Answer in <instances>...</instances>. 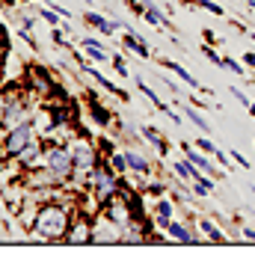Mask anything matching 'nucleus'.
Listing matches in <instances>:
<instances>
[{"label": "nucleus", "instance_id": "f257e3e1", "mask_svg": "<svg viewBox=\"0 0 255 261\" xmlns=\"http://www.w3.org/2000/svg\"><path fill=\"white\" fill-rule=\"evenodd\" d=\"M74 214H78V199H71V202H42L39 214H36V223L27 231L30 244H63Z\"/></svg>", "mask_w": 255, "mask_h": 261}, {"label": "nucleus", "instance_id": "f03ea898", "mask_svg": "<svg viewBox=\"0 0 255 261\" xmlns=\"http://www.w3.org/2000/svg\"><path fill=\"white\" fill-rule=\"evenodd\" d=\"M68 148H71V161H74V169H71V181H68V187L71 190H80V187H86L89 184V175H92V169H95V163L104 158L101 151H98V143L89 137V134H83L78 130L71 140H68Z\"/></svg>", "mask_w": 255, "mask_h": 261}, {"label": "nucleus", "instance_id": "7ed1b4c3", "mask_svg": "<svg viewBox=\"0 0 255 261\" xmlns=\"http://www.w3.org/2000/svg\"><path fill=\"white\" fill-rule=\"evenodd\" d=\"M42 166L54 175V181H57L60 187H68V181H71V169H74V161H71V148H68V143H45V158H42Z\"/></svg>", "mask_w": 255, "mask_h": 261}, {"label": "nucleus", "instance_id": "20e7f679", "mask_svg": "<svg viewBox=\"0 0 255 261\" xmlns=\"http://www.w3.org/2000/svg\"><path fill=\"white\" fill-rule=\"evenodd\" d=\"M86 187H92L104 205L110 202L113 196H119V172L110 166V158H101V161L95 163V169H92Z\"/></svg>", "mask_w": 255, "mask_h": 261}, {"label": "nucleus", "instance_id": "39448f33", "mask_svg": "<svg viewBox=\"0 0 255 261\" xmlns=\"http://www.w3.org/2000/svg\"><path fill=\"white\" fill-rule=\"evenodd\" d=\"M33 140H36V125H33V116H30V119L21 122L18 128L3 134V140H0V161H12L24 146H30Z\"/></svg>", "mask_w": 255, "mask_h": 261}, {"label": "nucleus", "instance_id": "423d86ee", "mask_svg": "<svg viewBox=\"0 0 255 261\" xmlns=\"http://www.w3.org/2000/svg\"><path fill=\"white\" fill-rule=\"evenodd\" d=\"M27 83H30V89H36V92H39V98L65 95V89L54 81V74H50L45 65H27ZM65 98H68V95H65Z\"/></svg>", "mask_w": 255, "mask_h": 261}, {"label": "nucleus", "instance_id": "0eeeda50", "mask_svg": "<svg viewBox=\"0 0 255 261\" xmlns=\"http://www.w3.org/2000/svg\"><path fill=\"white\" fill-rule=\"evenodd\" d=\"M92 220H95V217L78 211V214H74V220H71V226H68V231H65L63 244H68V246H86V244H92Z\"/></svg>", "mask_w": 255, "mask_h": 261}, {"label": "nucleus", "instance_id": "6e6552de", "mask_svg": "<svg viewBox=\"0 0 255 261\" xmlns=\"http://www.w3.org/2000/svg\"><path fill=\"white\" fill-rule=\"evenodd\" d=\"M92 244H122V226H116L107 214H95V220H92Z\"/></svg>", "mask_w": 255, "mask_h": 261}, {"label": "nucleus", "instance_id": "1a4fd4ad", "mask_svg": "<svg viewBox=\"0 0 255 261\" xmlns=\"http://www.w3.org/2000/svg\"><path fill=\"white\" fill-rule=\"evenodd\" d=\"M42 158H45V143H42V137H36L30 146H24L12 158V166H15L18 172H30L36 166H42Z\"/></svg>", "mask_w": 255, "mask_h": 261}, {"label": "nucleus", "instance_id": "9d476101", "mask_svg": "<svg viewBox=\"0 0 255 261\" xmlns=\"http://www.w3.org/2000/svg\"><path fill=\"white\" fill-rule=\"evenodd\" d=\"M80 71H83V74H89V77H92V81H95L98 86H101V89H104V92H110V95H116L119 101H128V98H131V95L125 92V89H122V86H116V83H113L110 77H107V74H101V71L95 68V63H92L89 57H86V60L80 63Z\"/></svg>", "mask_w": 255, "mask_h": 261}, {"label": "nucleus", "instance_id": "9b49d317", "mask_svg": "<svg viewBox=\"0 0 255 261\" xmlns=\"http://www.w3.org/2000/svg\"><path fill=\"white\" fill-rule=\"evenodd\" d=\"M101 214H107L113 223H116V226H122V228H125L131 220H134V214H131V205H128L125 196H113L110 202L101 208Z\"/></svg>", "mask_w": 255, "mask_h": 261}, {"label": "nucleus", "instance_id": "f8f14e48", "mask_svg": "<svg viewBox=\"0 0 255 261\" xmlns=\"http://www.w3.org/2000/svg\"><path fill=\"white\" fill-rule=\"evenodd\" d=\"M122 151H125V158H128V169L134 175H140V178H151L155 175V163L148 161L143 151H137L134 146H125Z\"/></svg>", "mask_w": 255, "mask_h": 261}, {"label": "nucleus", "instance_id": "ddd939ff", "mask_svg": "<svg viewBox=\"0 0 255 261\" xmlns=\"http://www.w3.org/2000/svg\"><path fill=\"white\" fill-rule=\"evenodd\" d=\"M151 220H155V226L166 228L175 220V202H172L169 196H158V199L151 202Z\"/></svg>", "mask_w": 255, "mask_h": 261}, {"label": "nucleus", "instance_id": "4468645a", "mask_svg": "<svg viewBox=\"0 0 255 261\" xmlns=\"http://www.w3.org/2000/svg\"><path fill=\"white\" fill-rule=\"evenodd\" d=\"M122 48H125L128 54H134V57H140V60H151V48H148V42H145L134 27H128V30L122 33Z\"/></svg>", "mask_w": 255, "mask_h": 261}, {"label": "nucleus", "instance_id": "2eb2a0df", "mask_svg": "<svg viewBox=\"0 0 255 261\" xmlns=\"http://www.w3.org/2000/svg\"><path fill=\"white\" fill-rule=\"evenodd\" d=\"M143 18L151 24V27H158V30H172V21H169V15L163 12V6H160V3H155V0H145Z\"/></svg>", "mask_w": 255, "mask_h": 261}, {"label": "nucleus", "instance_id": "dca6fc26", "mask_svg": "<svg viewBox=\"0 0 255 261\" xmlns=\"http://www.w3.org/2000/svg\"><path fill=\"white\" fill-rule=\"evenodd\" d=\"M80 48L86 50V57H89L92 63H98V65L110 63V54L104 50V42H101L98 36H83V39H80Z\"/></svg>", "mask_w": 255, "mask_h": 261}, {"label": "nucleus", "instance_id": "f3484780", "mask_svg": "<svg viewBox=\"0 0 255 261\" xmlns=\"http://www.w3.org/2000/svg\"><path fill=\"white\" fill-rule=\"evenodd\" d=\"M169 172H172V178H178V181H190V184L199 178V175H202V169H196V166H193V163L187 161L184 154H181L178 161L169 163Z\"/></svg>", "mask_w": 255, "mask_h": 261}, {"label": "nucleus", "instance_id": "a211bd4d", "mask_svg": "<svg viewBox=\"0 0 255 261\" xmlns=\"http://www.w3.org/2000/svg\"><path fill=\"white\" fill-rule=\"evenodd\" d=\"M140 134H143V140L155 148V151H158L160 158H163V154H169V143H166V137H163L155 125H143V128H140Z\"/></svg>", "mask_w": 255, "mask_h": 261}, {"label": "nucleus", "instance_id": "6ab92c4d", "mask_svg": "<svg viewBox=\"0 0 255 261\" xmlns=\"http://www.w3.org/2000/svg\"><path fill=\"white\" fill-rule=\"evenodd\" d=\"M166 234L175 241V244H184V246H196V238H193V228L187 226V220L184 223H178V220H172L169 226H166Z\"/></svg>", "mask_w": 255, "mask_h": 261}, {"label": "nucleus", "instance_id": "aec40b11", "mask_svg": "<svg viewBox=\"0 0 255 261\" xmlns=\"http://www.w3.org/2000/svg\"><path fill=\"white\" fill-rule=\"evenodd\" d=\"M160 65H163V68H169V71L175 74L178 81H181V83H187L190 89H202V83H199V81H196V77L190 74V68H187V65L175 63V60H160Z\"/></svg>", "mask_w": 255, "mask_h": 261}, {"label": "nucleus", "instance_id": "412c9836", "mask_svg": "<svg viewBox=\"0 0 255 261\" xmlns=\"http://www.w3.org/2000/svg\"><path fill=\"white\" fill-rule=\"evenodd\" d=\"M86 107H89V119L95 122L98 128H110V125H116V116H113L107 107H101V101H89Z\"/></svg>", "mask_w": 255, "mask_h": 261}, {"label": "nucleus", "instance_id": "4be33fe9", "mask_svg": "<svg viewBox=\"0 0 255 261\" xmlns=\"http://www.w3.org/2000/svg\"><path fill=\"white\" fill-rule=\"evenodd\" d=\"M83 24H86V27H95L101 36H110V27H107V24H110V15H107V12L86 9V12H83Z\"/></svg>", "mask_w": 255, "mask_h": 261}, {"label": "nucleus", "instance_id": "5701e85b", "mask_svg": "<svg viewBox=\"0 0 255 261\" xmlns=\"http://www.w3.org/2000/svg\"><path fill=\"white\" fill-rule=\"evenodd\" d=\"M199 228H202V234L208 238V244H225V231L220 228V223H214L208 217H199Z\"/></svg>", "mask_w": 255, "mask_h": 261}, {"label": "nucleus", "instance_id": "b1692460", "mask_svg": "<svg viewBox=\"0 0 255 261\" xmlns=\"http://www.w3.org/2000/svg\"><path fill=\"white\" fill-rule=\"evenodd\" d=\"M169 199L175 202V205H187L193 199V184L190 181H178L175 178V184H169Z\"/></svg>", "mask_w": 255, "mask_h": 261}, {"label": "nucleus", "instance_id": "393cba45", "mask_svg": "<svg viewBox=\"0 0 255 261\" xmlns=\"http://www.w3.org/2000/svg\"><path fill=\"white\" fill-rule=\"evenodd\" d=\"M214 187H217V178L214 175H199V178L193 181V196H199V199H205L208 193H214Z\"/></svg>", "mask_w": 255, "mask_h": 261}, {"label": "nucleus", "instance_id": "a878e982", "mask_svg": "<svg viewBox=\"0 0 255 261\" xmlns=\"http://www.w3.org/2000/svg\"><path fill=\"white\" fill-rule=\"evenodd\" d=\"M50 42H54V45H57L60 50H68V54L74 50V45L65 39V30H60V27H50Z\"/></svg>", "mask_w": 255, "mask_h": 261}, {"label": "nucleus", "instance_id": "bb28decb", "mask_svg": "<svg viewBox=\"0 0 255 261\" xmlns=\"http://www.w3.org/2000/svg\"><path fill=\"white\" fill-rule=\"evenodd\" d=\"M39 18H42L45 24H50V27H63V15H60V12H54L50 6H45V9H39Z\"/></svg>", "mask_w": 255, "mask_h": 261}, {"label": "nucleus", "instance_id": "cd10ccee", "mask_svg": "<svg viewBox=\"0 0 255 261\" xmlns=\"http://www.w3.org/2000/svg\"><path fill=\"white\" fill-rule=\"evenodd\" d=\"M110 166L119 172V175H125V172H131L128 169V158H125V151H113L110 154Z\"/></svg>", "mask_w": 255, "mask_h": 261}, {"label": "nucleus", "instance_id": "c85d7f7f", "mask_svg": "<svg viewBox=\"0 0 255 261\" xmlns=\"http://www.w3.org/2000/svg\"><path fill=\"white\" fill-rule=\"evenodd\" d=\"M193 146L199 148V151H205V154H214V151H217V143L211 140V134H199V140H196Z\"/></svg>", "mask_w": 255, "mask_h": 261}, {"label": "nucleus", "instance_id": "c756f323", "mask_svg": "<svg viewBox=\"0 0 255 261\" xmlns=\"http://www.w3.org/2000/svg\"><path fill=\"white\" fill-rule=\"evenodd\" d=\"M110 65L116 68V74H119V77H131V71H128L125 57H122V54H110Z\"/></svg>", "mask_w": 255, "mask_h": 261}, {"label": "nucleus", "instance_id": "7c9ffc66", "mask_svg": "<svg viewBox=\"0 0 255 261\" xmlns=\"http://www.w3.org/2000/svg\"><path fill=\"white\" fill-rule=\"evenodd\" d=\"M137 89H140V92H143V95L148 98V101H151L155 107H158V104H160V95H158V92H155V89H151V86H148V83H145V81H140V77H137Z\"/></svg>", "mask_w": 255, "mask_h": 261}, {"label": "nucleus", "instance_id": "2f4dec72", "mask_svg": "<svg viewBox=\"0 0 255 261\" xmlns=\"http://www.w3.org/2000/svg\"><path fill=\"white\" fill-rule=\"evenodd\" d=\"M95 143H98V151H101L104 158H110L113 151H119V148H116V143H113L110 137H98Z\"/></svg>", "mask_w": 255, "mask_h": 261}, {"label": "nucleus", "instance_id": "473e14b6", "mask_svg": "<svg viewBox=\"0 0 255 261\" xmlns=\"http://www.w3.org/2000/svg\"><path fill=\"white\" fill-rule=\"evenodd\" d=\"M199 6H202L205 12H211V15H217V18L225 15V9L220 6V3H214V0H199Z\"/></svg>", "mask_w": 255, "mask_h": 261}, {"label": "nucleus", "instance_id": "72a5a7b5", "mask_svg": "<svg viewBox=\"0 0 255 261\" xmlns=\"http://www.w3.org/2000/svg\"><path fill=\"white\" fill-rule=\"evenodd\" d=\"M202 50H205V57H208V60H211L214 65H217V68H223V54L214 48V45H205Z\"/></svg>", "mask_w": 255, "mask_h": 261}, {"label": "nucleus", "instance_id": "f704fd0d", "mask_svg": "<svg viewBox=\"0 0 255 261\" xmlns=\"http://www.w3.org/2000/svg\"><path fill=\"white\" fill-rule=\"evenodd\" d=\"M223 68L225 71H232V74H246V71H243V63L232 60V57H223Z\"/></svg>", "mask_w": 255, "mask_h": 261}, {"label": "nucleus", "instance_id": "c9c22d12", "mask_svg": "<svg viewBox=\"0 0 255 261\" xmlns=\"http://www.w3.org/2000/svg\"><path fill=\"white\" fill-rule=\"evenodd\" d=\"M158 113H163V116H166V119H169V122H175V125H181V116H178L175 110L169 107V104H163V101H160V104H158Z\"/></svg>", "mask_w": 255, "mask_h": 261}, {"label": "nucleus", "instance_id": "e433bc0d", "mask_svg": "<svg viewBox=\"0 0 255 261\" xmlns=\"http://www.w3.org/2000/svg\"><path fill=\"white\" fill-rule=\"evenodd\" d=\"M18 39H24V42H27V45H30L33 50H39V42H36V36H33V30H24V27H18Z\"/></svg>", "mask_w": 255, "mask_h": 261}, {"label": "nucleus", "instance_id": "4c0bfd02", "mask_svg": "<svg viewBox=\"0 0 255 261\" xmlns=\"http://www.w3.org/2000/svg\"><path fill=\"white\" fill-rule=\"evenodd\" d=\"M214 161L220 163L223 169H232V154H228V151H223V148H217V151H214Z\"/></svg>", "mask_w": 255, "mask_h": 261}, {"label": "nucleus", "instance_id": "58836bf2", "mask_svg": "<svg viewBox=\"0 0 255 261\" xmlns=\"http://www.w3.org/2000/svg\"><path fill=\"white\" fill-rule=\"evenodd\" d=\"M18 24H21L24 30H33V27L39 24V15H18Z\"/></svg>", "mask_w": 255, "mask_h": 261}, {"label": "nucleus", "instance_id": "ea45409f", "mask_svg": "<svg viewBox=\"0 0 255 261\" xmlns=\"http://www.w3.org/2000/svg\"><path fill=\"white\" fill-rule=\"evenodd\" d=\"M228 92H232V98H238L240 104H243V107H249V104H252V101H249V98H246V92H243V89H240V86H232V89H228Z\"/></svg>", "mask_w": 255, "mask_h": 261}, {"label": "nucleus", "instance_id": "a19ab883", "mask_svg": "<svg viewBox=\"0 0 255 261\" xmlns=\"http://www.w3.org/2000/svg\"><path fill=\"white\" fill-rule=\"evenodd\" d=\"M125 6L134 12V15H143V9H145V0H125Z\"/></svg>", "mask_w": 255, "mask_h": 261}, {"label": "nucleus", "instance_id": "79ce46f5", "mask_svg": "<svg viewBox=\"0 0 255 261\" xmlns=\"http://www.w3.org/2000/svg\"><path fill=\"white\" fill-rule=\"evenodd\" d=\"M158 77H160V83H163L172 95H178V86H175V81H172V77H166V74H158Z\"/></svg>", "mask_w": 255, "mask_h": 261}, {"label": "nucleus", "instance_id": "37998d69", "mask_svg": "<svg viewBox=\"0 0 255 261\" xmlns=\"http://www.w3.org/2000/svg\"><path fill=\"white\" fill-rule=\"evenodd\" d=\"M240 234H243V241H246V244H255V228L252 226H243V228H240Z\"/></svg>", "mask_w": 255, "mask_h": 261}, {"label": "nucleus", "instance_id": "c03bdc74", "mask_svg": "<svg viewBox=\"0 0 255 261\" xmlns=\"http://www.w3.org/2000/svg\"><path fill=\"white\" fill-rule=\"evenodd\" d=\"M232 161L238 163L240 169H249V161H246V158H243V154H240V151H232Z\"/></svg>", "mask_w": 255, "mask_h": 261}, {"label": "nucleus", "instance_id": "a18cd8bd", "mask_svg": "<svg viewBox=\"0 0 255 261\" xmlns=\"http://www.w3.org/2000/svg\"><path fill=\"white\" fill-rule=\"evenodd\" d=\"M243 65L255 68V50H246V54H243Z\"/></svg>", "mask_w": 255, "mask_h": 261}, {"label": "nucleus", "instance_id": "49530a36", "mask_svg": "<svg viewBox=\"0 0 255 261\" xmlns=\"http://www.w3.org/2000/svg\"><path fill=\"white\" fill-rule=\"evenodd\" d=\"M202 39H205L208 45H217V36H214V30H205V33H202Z\"/></svg>", "mask_w": 255, "mask_h": 261}, {"label": "nucleus", "instance_id": "de8ad7c7", "mask_svg": "<svg viewBox=\"0 0 255 261\" xmlns=\"http://www.w3.org/2000/svg\"><path fill=\"white\" fill-rule=\"evenodd\" d=\"M15 3H18V0H0V6H3V9H12Z\"/></svg>", "mask_w": 255, "mask_h": 261}, {"label": "nucleus", "instance_id": "09e8293b", "mask_svg": "<svg viewBox=\"0 0 255 261\" xmlns=\"http://www.w3.org/2000/svg\"><path fill=\"white\" fill-rule=\"evenodd\" d=\"M181 6H199V0H178Z\"/></svg>", "mask_w": 255, "mask_h": 261}, {"label": "nucleus", "instance_id": "8fccbe9b", "mask_svg": "<svg viewBox=\"0 0 255 261\" xmlns=\"http://www.w3.org/2000/svg\"><path fill=\"white\" fill-rule=\"evenodd\" d=\"M246 110H249V116H252V119H255V104H249V107H246Z\"/></svg>", "mask_w": 255, "mask_h": 261}, {"label": "nucleus", "instance_id": "3c124183", "mask_svg": "<svg viewBox=\"0 0 255 261\" xmlns=\"http://www.w3.org/2000/svg\"><path fill=\"white\" fill-rule=\"evenodd\" d=\"M249 12H255V0H249Z\"/></svg>", "mask_w": 255, "mask_h": 261}, {"label": "nucleus", "instance_id": "603ef678", "mask_svg": "<svg viewBox=\"0 0 255 261\" xmlns=\"http://www.w3.org/2000/svg\"><path fill=\"white\" fill-rule=\"evenodd\" d=\"M0 89H3V68H0Z\"/></svg>", "mask_w": 255, "mask_h": 261}, {"label": "nucleus", "instance_id": "864d4df0", "mask_svg": "<svg viewBox=\"0 0 255 261\" xmlns=\"http://www.w3.org/2000/svg\"><path fill=\"white\" fill-rule=\"evenodd\" d=\"M18 3H33V0H18Z\"/></svg>", "mask_w": 255, "mask_h": 261}, {"label": "nucleus", "instance_id": "5fc2aeb1", "mask_svg": "<svg viewBox=\"0 0 255 261\" xmlns=\"http://www.w3.org/2000/svg\"><path fill=\"white\" fill-rule=\"evenodd\" d=\"M249 36H252V42H255V33H249Z\"/></svg>", "mask_w": 255, "mask_h": 261}, {"label": "nucleus", "instance_id": "6e6d98bb", "mask_svg": "<svg viewBox=\"0 0 255 261\" xmlns=\"http://www.w3.org/2000/svg\"><path fill=\"white\" fill-rule=\"evenodd\" d=\"M0 244H3V234H0Z\"/></svg>", "mask_w": 255, "mask_h": 261}, {"label": "nucleus", "instance_id": "4d7b16f0", "mask_svg": "<svg viewBox=\"0 0 255 261\" xmlns=\"http://www.w3.org/2000/svg\"><path fill=\"white\" fill-rule=\"evenodd\" d=\"M86 3H92V0H86Z\"/></svg>", "mask_w": 255, "mask_h": 261}]
</instances>
